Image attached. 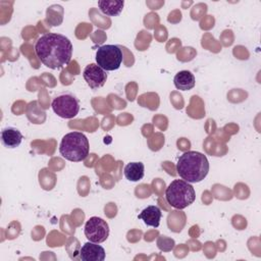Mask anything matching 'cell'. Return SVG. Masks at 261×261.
Masks as SVG:
<instances>
[{"instance_id":"1","label":"cell","mask_w":261,"mask_h":261,"mask_svg":"<svg viewBox=\"0 0 261 261\" xmlns=\"http://www.w3.org/2000/svg\"><path fill=\"white\" fill-rule=\"evenodd\" d=\"M35 52L41 62L52 69H58L68 64L72 56L70 40L57 33H46L35 44Z\"/></svg>"},{"instance_id":"2","label":"cell","mask_w":261,"mask_h":261,"mask_svg":"<svg viewBox=\"0 0 261 261\" xmlns=\"http://www.w3.org/2000/svg\"><path fill=\"white\" fill-rule=\"evenodd\" d=\"M176 171L184 180L199 182L207 176L209 162L204 154L197 151H188L178 158Z\"/></svg>"},{"instance_id":"3","label":"cell","mask_w":261,"mask_h":261,"mask_svg":"<svg viewBox=\"0 0 261 261\" xmlns=\"http://www.w3.org/2000/svg\"><path fill=\"white\" fill-rule=\"evenodd\" d=\"M90 145L88 138L80 132H71L66 134L59 146V152L63 158L72 162H80L89 155Z\"/></svg>"},{"instance_id":"4","label":"cell","mask_w":261,"mask_h":261,"mask_svg":"<svg viewBox=\"0 0 261 261\" xmlns=\"http://www.w3.org/2000/svg\"><path fill=\"white\" fill-rule=\"evenodd\" d=\"M165 199L171 207L181 210L194 203L196 193L190 182L184 179H174L165 191Z\"/></svg>"},{"instance_id":"5","label":"cell","mask_w":261,"mask_h":261,"mask_svg":"<svg viewBox=\"0 0 261 261\" xmlns=\"http://www.w3.org/2000/svg\"><path fill=\"white\" fill-rule=\"evenodd\" d=\"M97 64L106 71L116 70L122 63V51L117 45H103L96 52Z\"/></svg>"},{"instance_id":"6","label":"cell","mask_w":261,"mask_h":261,"mask_svg":"<svg viewBox=\"0 0 261 261\" xmlns=\"http://www.w3.org/2000/svg\"><path fill=\"white\" fill-rule=\"evenodd\" d=\"M53 111L62 118H73L80 111V102L71 94H61L52 101Z\"/></svg>"},{"instance_id":"7","label":"cell","mask_w":261,"mask_h":261,"mask_svg":"<svg viewBox=\"0 0 261 261\" xmlns=\"http://www.w3.org/2000/svg\"><path fill=\"white\" fill-rule=\"evenodd\" d=\"M84 231L90 242L100 244L107 240L109 236V225L104 219L93 216L86 222Z\"/></svg>"},{"instance_id":"8","label":"cell","mask_w":261,"mask_h":261,"mask_svg":"<svg viewBox=\"0 0 261 261\" xmlns=\"http://www.w3.org/2000/svg\"><path fill=\"white\" fill-rule=\"evenodd\" d=\"M83 76L88 86L93 90L103 87L107 81L106 70L101 68L97 63L87 65L83 71Z\"/></svg>"},{"instance_id":"9","label":"cell","mask_w":261,"mask_h":261,"mask_svg":"<svg viewBox=\"0 0 261 261\" xmlns=\"http://www.w3.org/2000/svg\"><path fill=\"white\" fill-rule=\"evenodd\" d=\"M105 256L106 253L104 248L90 241L85 243L80 249V258L83 261H103Z\"/></svg>"},{"instance_id":"10","label":"cell","mask_w":261,"mask_h":261,"mask_svg":"<svg viewBox=\"0 0 261 261\" xmlns=\"http://www.w3.org/2000/svg\"><path fill=\"white\" fill-rule=\"evenodd\" d=\"M22 135L16 127L6 126L1 132V142L6 148H16L21 144Z\"/></svg>"},{"instance_id":"11","label":"cell","mask_w":261,"mask_h":261,"mask_svg":"<svg viewBox=\"0 0 261 261\" xmlns=\"http://www.w3.org/2000/svg\"><path fill=\"white\" fill-rule=\"evenodd\" d=\"M162 213L159 207L157 206H148L142 210V212L138 215L139 219H142L145 224L153 227H158L160 224Z\"/></svg>"},{"instance_id":"12","label":"cell","mask_w":261,"mask_h":261,"mask_svg":"<svg viewBox=\"0 0 261 261\" xmlns=\"http://www.w3.org/2000/svg\"><path fill=\"white\" fill-rule=\"evenodd\" d=\"M174 86L177 90L189 91L192 90L196 85V80L194 74L189 70L178 71L173 79Z\"/></svg>"},{"instance_id":"13","label":"cell","mask_w":261,"mask_h":261,"mask_svg":"<svg viewBox=\"0 0 261 261\" xmlns=\"http://www.w3.org/2000/svg\"><path fill=\"white\" fill-rule=\"evenodd\" d=\"M124 2L121 0H100L98 6L100 11L108 16H116L123 9Z\"/></svg>"},{"instance_id":"14","label":"cell","mask_w":261,"mask_h":261,"mask_svg":"<svg viewBox=\"0 0 261 261\" xmlns=\"http://www.w3.org/2000/svg\"><path fill=\"white\" fill-rule=\"evenodd\" d=\"M145 166L142 162H129L124 167V176L130 181H139L144 177Z\"/></svg>"}]
</instances>
